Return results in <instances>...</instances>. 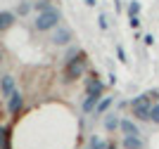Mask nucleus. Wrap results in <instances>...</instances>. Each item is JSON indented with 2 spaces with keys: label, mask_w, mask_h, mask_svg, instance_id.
Listing matches in <instances>:
<instances>
[{
  "label": "nucleus",
  "mask_w": 159,
  "mask_h": 149,
  "mask_svg": "<svg viewBox=\"0 0 159 149\" xmlns=\"http://www.w3.org/2000/svg\"><path fill=\"white\" fill-rule=\"evenodd\" d=\"M52 0H36V2H33V10H36V12H48V10H52Z\"/></svg>",
  "instance_id": "11"
},
{
  "label": "nucleus",
  "mask_w": 159,
  "mask_h": 149,
  "mask_svg": "<svg viewBox=\"0 0 159 149\" xmlns=\"http://www.w3.org/2000/svg\"><path fill=\"white\" fill-rule=\"evenodd\" d=\"M116 125H119V121H116L114 116H109V118H107V128H109V130H112V128H116Z\"/></svg>",
  "instance_id": "19"
},
{
  "label": "nucleus",
  "mask_w": 159,
  "mask_h": 149,
  "mask_svg": "<svg viewBox=\"0 0 159 149\" xmlns=\"http://www.w3.org/2000/svg\"><path fill=\"white\" fill-rule=\"evenodd\" d=\"M140 14V2L138 0H131L128 2V17H138Z\"/></svg>",
  "instance_id": "15"
},
{
  "label": "nucleus",
  "mask_w": 159,
  "mask_h": 149,
  "mask_svg": "<svg viewBox=\"0 0 159 149\" xmlns=\"http://www.w3.org/2000/svg\"><path fill=\"white\" fill-rule=\"evenodd\" d=\"M145 45H154V38H152V36H145Z\"/></svg>",
  "instance_id": "22"
},
{
  "label": "nucleus",
  "mask_w": 159,
  "mask_h": 149,
  "mask_svg": "<svg viewBox=\"0 0 159 149\" xmlns=\"http://www.w3.org/2000/svg\"><path fill=\"white\" fill-rule=\"evenodd\" d=\"M131 109L140 121H147V118H150V109H152V97H150V92H145V95H140V97L133 99Z\"/></svg>",
  "instance_id": "3"
},
{
  "label": "nucleus",
  "mask_w": 159,
  "mask_h": 149,
  "mask_svg": "<svg viewBox=\"0 0 159 149\" xmlns=\"http://www.w3.org/2000/svg\"><path fill=\"white\" fill-rule=\"evenodd\" d=\"M0 90H2L5 97H10V95L14 92V78L12 76H5L2 81H0Z\"/></svg>",
  "instance_id": "6"
},
{
  "label": "nucleus",
  "mask_w": 159,
  "mask_h": 149,
  "mask_svg": "<svg viewBox=\"0 0 159 149\" xmlns=\"http://www.w3.org/2000/svg\"><path fill=\"white\" fill-rule=\"evenodd\" d=\"M69 40H71V31L64 28V26H62V28L57 26V31H55V36H52V43L55 45H66Z\"/></svg>",
  "instance_id": "5"
},
{
  "label": "nucleus",
  "mask_w": 159,
  "mask_h": 149,
  "mask_svg": "<svg viewBox=\"0 0 159 149\" xmlns=\"http://www.w3.org/2000/svg\"><path fill=\"white\" fill-rule=\"evenodd\" d=\"M98 24H100V28H102V31H107V28H109V24H107V17L102 12H100V17H98Z\"/></svg>",
  "instance_id": "18"
},
{
  "label": "nucleus",
  "mask_w": 159,
  "mask_h": 149,
  "mask_svg": "<svg viewBox=\"0 0 159 149\" xmlns=\"http://www.w3.org/2000/svg\"><path fill=\"white\" fill-rule=\"evenodd\" d=\"M98 102H100V97H93V95H86V102H83V111H93L95 107H98Z\"/></svg>",
  "instance_id": "12"
},
{
  "label": "nucleus",
  "mask_w": 159,
  "mask_h": 149,
  "mask_svg": "<svg viewBox=\"0 0 159 149\" xmlns=\"http://www.w3.org/2000/svg\"><path fill=\"white\" fill-rule=\"evenodd\" d=\"M150 121L159 123V104H152V109H150Z\"/></svg>",
  "instance_id": "16"
},
{
  "label": "nucleus",
  "mask_w": 159,
  "mask_h": 149,
  "mask_svg": "<svg viewBox=\"0 0 159 149\" xmlns=\"http://www.w3.org/2000/svg\"><path fill=\"white\" fill-rule=\"evenodd\" d=\"M116 57H119V62H126V52H124V47H116Z\"/></svg>",
  "instance_id": "20"
},
{
  "label": "nucleus",
  "mask_w": 159,
  "mask_h": 149,
  "mask_svg": "<svg viewBox=\"0 0 159 149\" xmlns=\"http://www.w3.org/2000/svg\"><path fill=\"white\" fill-rule=\"evenodd\" d=\"M114 10H116V12H121V0H114Z\"/></svg>",
  "instance_id": "23"
},
{
  "label": "nucleus",
  "mask_w": 159,
  "mask_h": 149,
  "mask_svg": "<svg viewBox=\"0 0 159 149\" xmlns=\"http://www.w3.org/2000/svg\"><path fill=\"white\" fill-rule=\"evenodd\" d=\"M124 149H143L140 137L138 135H126V137H124Z\"/></svg>",
  "instance_id": "8"
},
{
  "label": "nucleus",
  "mask_w": 159,
  "mask_h": 149,
  "mask_svg": "<svg viewBox=\"0 0 159 149\" xmlns=\"http://www.w3.org/2000/svg\"><path fill=\"white\" fill-rule=\"evenodd\" d=\"M90 149H107V144L100 140V137H93L90 140Z\"/></svg>",
  "instance_id": "17"
},
{
  "label": "nucleus",
  "mask_w": 159,
  "mask_h": 149,
  "mask_svg": "<svg viewBox=\"0 0 159 149\" xmlns=\"http://www.w3.org/2000/svg\"><path fill=\"white\" fill-rule=\"evenodd\" d=\"M24 107V97H21V92H17L14 90L12 95H10V104H7V109H10V114H19V109Z\"/></svg>",
  "instance_id": "4"
},
{
  "label": "nucleus",
  "mask_w": 159,
  "mask_h": 149,
  "mask_svg": "<svg viewBox=\"0 0 159 149\" xmlns=\"http://www.w3.org/2000/svg\"><path fill=\"white\" fill-rule=\"evenodd\" d=\"M14 24V12H0V33Z\"/></svg>",
  "instance_id": "7"
},
{
  "label": "nucleus",
  "mask_w": 159,
  "mask_h": 149,
  "mask_svg": "<svg viewBox=\"0 0 159 149\" xmlns=\"http://www.w3.org/2000/svg\"><path fill=\"white\" fill-rule=\"evenodd\" d=\"M128 24H131V28H138V26H140V19H138V17H128Z\"/></svg>",
  "instance_id": "21"
},
{
  "label": "nucleus",
  "mask_w": 159,
  "mask_h": 149,
  "mask_svg": "<svg viewBox=\"0 0 159 149\" xmlns=\"http://www.w3.org/2000/svg\"><path fill=\"white\" fill-rule=\"evenodd\" d=\"M10 128L7 125H0V149H12L10 147Z\"/></svg>",
  "instance_id": "9"
},
{
  "label": "nucleus",
  "mask_w": 159,
  "mask_h": 149,
  "mask_svg": "<svg viewBox=\"0 0 159 149\" xmlns=\"http://www.w3.org/2000/svg\"><path fill=\"white\" fill-rule=\"evenodd\" d=\"M119 130L124 133V135H138V128H135L131 121H126V118H124V121H119Z\"/></svg>",
  "instance_id": "10"
},
{
  "label": "nucleus",
  "mask_w": 159,
  "mask_h": 149,
  "mask_svg": "<svg viewBox=\"0 0 159 149\" xmlns=\"http://www.w3.org/2000/svg\"><path fill=\"white\" fill-rule=\"evenodd\" d=\"M31 10H33V2H19V5H17V14H19V17H26Z\"/></svg>",
  "instance_id": "14"
},
{
  "label": "nucleus",
  "mask_w": 159,
  "mask_h": 149,
  "mask_svg": "<svg viewBox=\"0 0 159 149\" xmlns=\"http://www.w3.org/2000/svg\"><path fill=\"white\" fill-rule=\"evenodd\" d=\"M86 5L88 7H95V0H86Z\"/></svg>",
  "instance_id": "24"
},
{
  "label": "nucleus",
  "mask_w": 159,
  "mask_h": 149,
  "mask_svg": "<svg viewBox=\"0 0 159 149\" xmlns=\"http://www.w3.org/2000/svg\"><path fill=\"white\" fill-rule=\"evenodd\" d=\"M112 102H114L112 97H102V102H98V107H95V111H98V114H105V111L109 109V107H112Z\"/></svg>",
  "instance_id": "13"
},
{
  "label": "nucleus",
  "mask_w": 159,
  "mask_h": 149,
  "mask_svg": "<svg viewBox=\"0 0 159 149\" xmlns=\"http://www.w3.org/2000/svg\"><path fill=\"white\" fill-rule=\"evenodd\" d=\"M86 73V59H83V52L76 55L74 59H66V66H64V78L66 81H76Z\"/></svg>",
  "instance_id": "2"
},
{
  "label": "nucleus",
  "mask_w": 159,
  "mask_h": 149,
  "mask_svg": "<svg viewBox=\"0 0 159 149\" xmlns=\"http://www.w3.org/2000/svg\"><path fill=\"white\" fill-rule=\"evenodd\" d=\"M60 21H62V12L57 7H52V10H48V12H38L33 26H36L38 31H52V28L60 26Z\"/></svg>",
  "instance_id": "1"
}]
</instances>
